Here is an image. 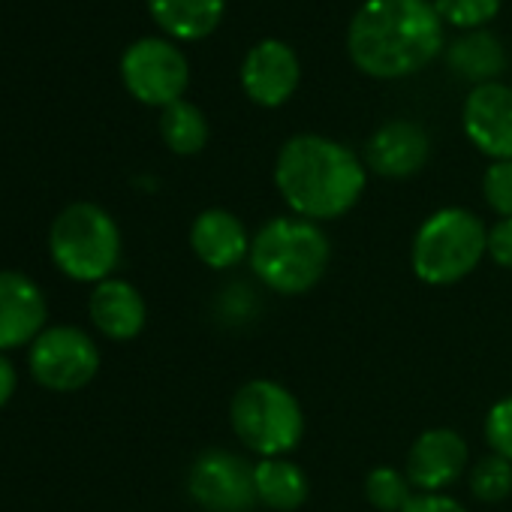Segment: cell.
Masks as SVG:
<instances>
[{
  "instance_id": "17",
  "label": "cell",
  "mask_w": 512,
  "mask_h": 512,
  "mask_svg": "<svg viewBox=\"0 0 512 512\" xmlns=\"http://www.w3.org/2000/svg\"><path fill=\"white\" fill-rule=\"evenodd\" d=\"M253 485L256 500L275 512H296L311 497V479L290 455L253 461Z\"/></svg>"
},
{
  "instance_id": "3",
  "label": "cell",
  "mask_w": 512,
  "mask_h": 512,
  "mask_svg": "<svg viewBox=\"0 0 512 512\" xmlns=\"http://www.w3.org/2000/svg\"><path fill=\"white\" fill-rule=\"evenodd\" d=\"M332 244L320 223L284 214L256 229L247 266L266 290L278 296H305L329 272Z\"/></svg>"
},
{
  "instance_id": "14",
  "label": "cell",
  "mask_w": 512,
  "mask_h": 512,
  "mask_svg": "<svg viewBox=\"0 0 512 512\" xmlns=\"http://www.w3.org/2000/svg\"><path fill=\"white\" fill-rule=\"evenodd\" d=\"M250 241L244 220L226 208H205L190 226V247L196 260L211 272L238 269L250 256Z\"/></svg>"
},
{
  "instance_id": "18",
  "label": "cell",
  "mask_w": 512,
  "mask_h": 512,
  "mask_svg": "<svg viewBox=\"0 0 512 512\" xmlns=\"http://www.w3.org/2000/svg\"><path fill=\"white\" fill-rule=\"evenodd\" d=\"M226 0H148L154 22L175 40H202L223 19Z\"/></svg>"
},
{
  "instance_id": "5",
  "label": "cell",
  "mask_w": 512,
  "mask_h": 512,
  "mask_svg": "<svg viewBox=\"0 0 512 512\" xmlns=\"http://www.w3.org/2000/svg\"><path fill=\"white\" fill-rule=\"evenodd\" d=\"M229 425L241 446L256 458H284L305 437V413L299 398L278 380L256 377L235 389L229 401Z\"/></svg>"
},
{
  "instance_id": "15",
  "label": "cell",
  "mask_w": 512,
  "mask_h": 512,
  "mask_svg": "<svg viewBox=\"0 0 512 512\" xmlns=\"http://www.w3.org/2000/svg\"><path fill=\"white\" fill-rule=\"evenodd\" d=\"M431 154L428 133L413 121L383 124L365 148V163L380 178H410L416 175Z\"/></svg>"
},
{
  "instance_id": "23",
  "label": "cell",
  "mask_w": 512,
  "mask_h": 512,
  "mask_svg": "<svg viewBox=\"0 0 512 512\" xmlns=\"http://www.w3.org/2000/svg\"><path fill=\"white\" fill-rule=\"evenodd\" d=\"M440 22L455 28H479L500 13V0H437Z\"/></svg>"
},
{
  "instance_id": "11",
  "label": "cell",
  "mask_w": 512,
  "mask_h": 512,
  "mask_svg": "<svg viewBox=\"0 0 512 512\" xmlns=\"http://www.w3.org/2000/svg\"><path fill=\"white\" fill-rule=\"evenodd\" d=\"M467 139L491 160H512V88L500 82L476 85L461 112Z\"/></svg>"
},
{
  "instance_id": "2",
  "label": "cell",
  "mask_w": 512,
  "mask_h": 512,
  "mask_svg": "<svg viewBox=\"0 0 512 512\" xmlns=\"http://www.w3.org/2000/svg\"><path fill=\"white\" fill-rule=\"evenodd\" d=\"M275 184L296 217L338 220L365 193V163L341 142L302 133L284 142L275 160Z\"/></svg>"
},
{
  "instance_id": "27",
  "label": "cell",
  "mask_w": 512,
  "mask_h": 512,
  "mask_svg": "<svg viewBox=\"0 0 512 512\" xmlns=\"http://www.w3.org/2000/svg\"><path fill=\"white\" fill-rule=\"evenodd\" d=\"M401 512H470L461 500H455L452 494H413L410 503Z\"/></svg>"
},
{
  "instance_id": "10",
  "label": "cell",
  "mask_w": 512,
  "mask_h": 512,
  "mask_svg": "<svg viewBox=\"0 0 512 512\" xmlns=\"http://www.w3.org/2000/svg\"><path fill=\"white\" fill-rule=\"evenodd\" d=\"M470 449L455 428L422 431L407 452V479L419 494H446L467 473Z\"/></svg>"
},
{
  "instance_id": "20",
  "label": "cell",
  "mask_w": 512,
  "mask_h": 512,
  "mask_svg": "<svg viewBox=\"0 0 512 512\" xmlns=\"http://www.w3.org/2000/svg\"><path fill=\"white\" fill-rule=\"evenodd\" d=\"M160 136H163V142H166V148L172 154L190 157V154H199L205 148L208 121L193 103L178 100V103H172V106H166L160 112Z\"/></svg>"
},
{
  "instance_id": "7",
  "label": "cell",
  "mask_w": 512,
  "mask_h": 512,
  "mask_svg": "<svg viewBox=\"0 0 512 512\" xmlns=\"http://www.w3.org/2000/svg\"><path fill=\"white\" fill-rule=\"evenodd\" d=\"M100 371V350L79 326L46 329L31 344V374L49 392H79Z\"/></svg>"
},
{
  "instance_id": "19",
  "label": "cell",
  "mask_w": 512,
  "mask_h": 512,
  "mask_svg": "<svg viewBox=\"0 0 512 512\" xmlns=\"http://www.w3.org/2000/svg\"><path fill=\"white\" fill-rule=\"evenodd\" d=\"M446 61H449V70L455 76L476 82V85H488L506 67V55H503L500 40L494 34H485V31H476V34L455 40L449 46Z\"/></svg>"
},
{
  "instance_id": "8",
  "label": "cell",
  "mask_w": 512,
  "mask_h": 512,
  "mask_svg": "<svg viewBox=\"0 0 512 512\" xmlns=\"http://www.w3.org/2000/svg\"><path fill=\"white\" fill-rule=\"evenodd\" d=\"M121 79L139 103L166 109L184 97L190 70L178 46L160 37H145L124 52Z\"/></svg>"
},
{
  "instance_id": "1",
  "label": "cell",
  "mask_w": 512,
  "mask_h": 512,
  "mask_svg": "<svg viewBox=\"0 0 512 512\" xmlns=\"http://www.w3.org/2000/svg\"><path fill=\"white\" fill-rule=\"evenodd\" d=\"M443 46V22L428 0H365L347 31L353 64L374 79L428 67Z\"/></svg>"
},
{
  "instance_id": "25",
  "label": "cell",
  "mask_w": 512,
  "mask_h": 512,
  "mask_svg": "<svg viewBox=\"0 0 512 512\" xmlns=\"http://www.w3.org/2000/svg\"><path fill=\"white\" fill-rule=\"evenodd\" d=\"M485 443L494 455L512 461V395H503L485 413Z\"/></svg>"
},
{
  "instance_id": "16",
  "label": "cell",
  "mask_w": 512,
  "mask_h": 512,
  "mask_svg": "<svg viewBox=\"0 0 512 512\" xmlns=\"http://www.w3.org/2000/svg\"><path fill=\"white\" fill-rule=\"evenodd\" d=\"M88 314L97 332L109 341H133L148 323V305L142 293L121 278H109L94 287L88 299Z\"/></svg>"
},
{
  "instance_id": "6",
  "label": "cell",
  "mask_w": 512,
  "mask_h": 512,
  "mask_svg": "<svg viewBox=\"0 0 512 512\" xmlns=\"http://www.w3.org/2000/svg\"><path fill=\"white\" fill-rule=\"evenodd\" d=\"M49 250L70 281L103 284L121 263V229L97 202H73L55 217Z\"/></svg>"
},
{
  "instance_id": "22",
  "label": "cell",
  "mask_w": 512,
  "mask_h": 512,
  "mask_svg": "<svg viewBox=\"0 0 512 512\" xmlns=\"http://www.w3.org/2000/svg\"><path fill=\"white\" fill-rule=\"evenodd\" d=\"M470 494L479 503H503L512 494V461L488 452L467 473Z\"/></svg>"
},
{
  "instance_id": "26",
  "label": "cell",
  "mask_w": 512,
  "mask_h": 512,
  "mask_svg": "<svg viewBox=\"0 0 512 512\" xmlns=\"http://www.w3.org/2000/svg\"><path fill=\"white\" fill-rule=\"evenodd\" d=\"M488 256L500 269H512V217H500L488 226Z\"/></svg>"
},
{
  "instance_id": "24",
  "label": "cell",
  "mask_w": 512,
  "mask_h": 512,
  "mask_svg": "<svg viewBox=\"0 0 512 512\" xmlns=\"http://www.w3.org/2000/svg\"><path fill=\"white\" fill-rule=\"evenodd\" d=\"M482 196L497 217H512V160H494L485 169Z\"/></svg>"
},
{
  "instance_id": "13",
  "label": "cell",
  "mask_w": 512,
  "mask_h": 512,
  "mask_svg": "<svg viewBox=\"0 0 512 512\" xmlns=\"http://www.w3.org/2000/svg\"><path fill=\"white\" fill-rule=\"evenodd\" d=\"M46 296L22 272H0V353L34 344L46 329Z\"/></svg>"
},
{
  "instance_id": "9",
  "label": "cell",
  "mask_w": 512,
  "mask_h": 512,
  "mask_svg": "<svg viewBox=\"0 0 512 512\" xmlns=\"http://www.w3.org/2000/svg\"><path fill=\"white\" fill-rule=\"evenodd\" d=\"M187 494L205 512H253V464L229 449H205L187 470Z\"/></svg>"
},
{
  "instance_id": "21",
  "label": "cell",
  "mask_w": 512,
  "mask_h": 512,
  "mask_svg": "<svg viewBox=\"0 0 512 512\" xmlns=\"http://www.w3.org/2000/svg\"><path fill=\"white\" fill-rule=\"evenodd\" d=\"M416 494L413 482L407 479L404 470L395 467H374L365 476V500L377 509V512H401L410 497Z\"/></svg>"
},
{
  "instance_id": "12",
  "label": "cell",
  "mask_w": 512,
  "mask_h": 512,
  "mask_svg": "<svg viewBox=\"0 0 512 512\" xmlns=\"http://www.w3.org/2000/svg\"><path fill=\"white\" fill-rule=\"evenodd\" d=\"M299 58L284 40L256 43L241 64V88L244 94L266 109L284 106L299 88Z\"/></svg>"
},
{
  "instance_id": "4",
  "label": "cell",
  "mask_w": 512,
  "mask_h": 512,
  "mask_svg": "<svg viewBox=\"0 0 512 512\" xmlns=\"http://www.w3.org/2000/svg\"><path fill=\"white\" fill-rule=\"evenodd\" d=\"M488 256V229L470 208H440L428 214L410 244L413 275L428 287H452L470 278Z\"/></svg>"
},
{
  "instance_id": "28",
  "label": "cell",
  "mask_w": 512,
  "mask_h": 512,
  "mask_svg": "<svg viewBox=\"0 0 512 512\" xmlns=\"http://www.w3.org/2000/svg\"><path fill=\"white\" fill-rule=\"evenodd\" d=\"M16 386H19V374L13 362L7 356H0V407L10 404V398L16 395Z\"/></svg>"
}]
</instances>
